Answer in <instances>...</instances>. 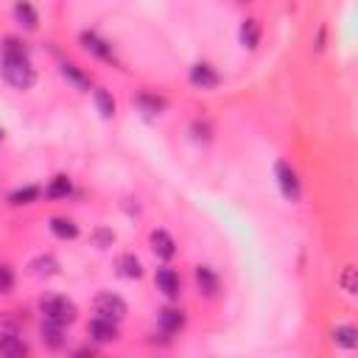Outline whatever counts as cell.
I'll return each instance as SVG.
<instances>
[{
  "mask_svg": "<svg viewBox=\"0 0 358 358\" xmlns=\"http://www.w3.org/2000/svg\"><path fill=\"white\" fill-rule=\"evenodd\" d=\"M185 322H187V316H185L182 308H171V305H165V308L157 313V324H159V330H162L165 336H176V333H182V330H185Z\"/></svg>",
  "mask_w": 358,
  "mask_h": 358,
  "instance_id": "10",
  "label": "cell"
},
{
  "mask_svg": "<svg viewBox=\"0 0 358 358\" xmlns=\"http://www.w3.org/2000/svg\"><path fill=\"white\" fill-rule=\"evenodd\" d=\"M134 103H137V109H140L143 115H148V117H157V115H162V109H165V98H159V95H154V92H140Z\"/></svg>",
  "mask_w": 358,
  "mask_h": 358,
  "instance_id": "19",
  "label": "cell"
},
{
  "mask_svg": "<svg viewBox=\"0 0 358 358\" xmlns=\"http://www.w3.org/2000/svg\"><path fill=\"white\" fill-rule=\"evenodd\" d=\"M0 50H3V78H6V84H11L14 90H31L34 81H36V70L31 64L25 42L8 36V39H3Z\"/></svg>",
  "mask_w": 358,
  "mask_h": 358,
  "instance_id": "1",
  "label": "cell"
},
{
  "mask_svg": "<svg viewBox=\"0 0 358 358\" xmlns=\"http://www.w3.org/2000/svg\"><path fill=\"white\" fill-rule=\"evenodd\" d=\"M14 288V268L8 263H0V294H8Z\"/></svg>",
  "mask_w": 358,
  "mask_h": 358,
  "instance_id": "25",
  "label": "cell"
},
{
  "mask_svg": "<svg viewBox=\"0 0 358 358\" xmlns=\"http://www.w3.org/2000/svg\"><path fill=\"white\" fill-rule=\"evenodd\" d=\"M36 199H39V187H36V185H25V187L11 190L6 201H8L11 207H25V204H34Z\"/></svg>",
  "mask_w": 358,
  "mask_h": 358,
  "instance_id": "23",
  "label": "cell"
},
{
  "mask_svg": "<svg viewBox=\"0 0 358 358\" xmlns=\"http://www.w3.org/2000/svg\"><path fill=\"white\" fill-rule=\"evenodd\" d=\"M0 145H3V129H0Z\"/></svg>",
  "mask_w": 358,
  "mask_h": 358,
  "instance_id": "29",
  "label": "cell"
},
{
  "mask_svg": "<svg viewBox=\"0 0 358 358\" xmlns=\"http://www.w3.org/2000/svg\"><path fill=\"white\" fill-rule=\"evenodd\" d=\"M115 268H117V274L126 277V280H140V277H143V263H140V257H137L134 252H123V255H117Z\"/></svg>",
  "mask_w": 358,
  "mask_h": 358,
  "instance_id": "14",
  "label": "cell"
},
{
  "mask_svg": "<svg viewBox=\"0 0 358 358\" xmlns=\"http://www.w3.org/2000/svg\"><path fill=\"white\" fill-rule=\"evenodd\" d=\"M238 3H246V0H238Z\"/></svg>",
  "mask_w": 358,
  "mask_h": 358,
  "instance_id": "30",
  "label": "cell"
},
{
  "mask_svg": "<svg viewBox=\"0 0 358 358\" xmlns=\"http://www.w3.org/2000/svg\"><path fill=\"white\" fill-rule=\"evenodd\" d=\"M0 352L8 355V358H20V355H28V344L22 341L20 333H11V336H0Z\"/></svg>",
  "mask_w": 358,
  "mask_h": 358,
  "instance_id": "21",
  "label": "cell"
},
{
  "mask_svg": "<svg viewBox=\"0 0 358 358\" xmlns=\"http://www.w3.org/2000/svg\"><path fill=\"white\" fill-rule=\"evenodd\" d=\"M190 131H193V137H196V140H210V134H213V126H210L207 120H193Z\"/></svg>",
  "mask_w": 358,
  "mask_h": 358,
  "instance_id": "26",
  "label": "cell"
},
{
  "mask_svg": "<svg viewBox=\"0 0 358 358\" xmlns=\"http://www.w3.org/2000/svg\"><path fill=\"white\" fill-rule=\"evenodd\" d=\"M333 341H336L338 347H344V350H352V347L358 344V333H355L352 324H338V327L333 330Z\"/></svg>",
  "mask_w": 358,
  "mask_h": 358,
  "instance_id": "24",
  "label": "cell"
},
{
  "mask_svg": "<svg viewBox=\"0 0 358 358\" xmlns=\"http://www.w3.org/2000/svg\"><path fill=\"white\" fill-rule=\"evenodd\" d=\"M39 336H42V344H45L48 350H62V347H64V327H62V324H56V322L42 319Z\"/></svg>",
  "mask_w": 358,
  "mask_h": 358,
  "instance_id": "15",
  "label": "cell"
},
{
  "mask_svg": "<svg viewBox=\"0 0 358 358\" xmlns=\"http://www.w3.org/2000/svg\"><path fill=\"white\" fill-rule=\"evenodd\" d=\"M274 179H277V187H280V193H282L285 201L296 204L302 199V179H299V173H296V168L291 162L277 159L274 162Z\"/></svg>",
  "mask_w": 358,
  "mask_h": 358,
  "instance_id": "3",
  "label": "cell"
},
{
  "mask_svg": "<svg viewBox=\"0 0 358 358\" xmlns=\"http://www.w3.org/2000/svg\"><path fill=\"white\" fill-rule=\"evenodd\" d=\"M341 288H344L347 294H355V268H352V266L344 268V274H341Z\"/></svg>",
  "mask_w": 358,
  "mask_h": 358,
  "instance_id": "27",
  "label": "cell"
},
{
  "mask_svg": "<svg viewBox=\"0 0 358 358\" xmlns=\"http://www.w3.org/2000/svg\"><path fill=\"white\" fill-rule=\"evenodd\" d=\"M48 227H50V232H53L59 241H76V238H78V224H76L73 218H67V215H53Z\"/></svg>",
  "mask_w": 358,
  "mask_h": 358,
  "instance_id": "17",
  "label": "cell"
},
{
  "mask_svg": "<svg viewBox=\"0 0 358 358\" xmlns=\"http://www.w3.org/2000/svg\"><path fill=\"white\" fill-rule=\"evenodd\" d=\"M14 20H17V25L25 28V31H34V28L39 25V14H36V8H34L28 0H17V3H14Z\"/></svg>",
  "mask_w": 358,
  "mask_h": 358,
  "instance_id": "16",
  "label": "cell"
},
{
  "mask_svg": "<svg viewBox=\"0 0 358 358\" xmlns=\"http://www.w3.org/2000/svg\"><path fill=\"white\" fill-rule=\"evenodd\" d=\"M73 193V182H70V176H64V173H56L50 182H48V187H45V199H50V201H62V199H67Z\"/></svg>",
  "mask_w": 358,
  "mask_h": 358,
  "instance_id": "18",
  "label": "cell"
},
{
  "mask_svg": "<svg viewBox=\"0 0 358 358\" xmlns=\"http://www.w3.org/2000/svg\"><path fill=\"white\" fill-rule=\"evenodd\" d=\"M78 42H81V48H84L90 56H95V59H101V62H109V64H120V59H117L112 42L103 39L98 31H81V34H78Z\"/></svg>",
  "mask_w": 358,
  "mask_h": 358,
  "instance_id": "4",
  "label": "cell"
},
{
  "mask_svg": "<svg viewBox=\"0 0 358 358\" xmlns=\"http://www.w3.org/2000/svg\"><path fill=\"white\" fill-rule=\"evenodd\" d=\"M112 241H115V232H112V229H98V232H95V243H98L101 249H106Z\"/></svg>",
  "mask_w": 358,
  "mask_h": 358,
  "instance_id": "28",
  "label": "cell"
},
{
  "mask_svg": "<svg viewBox=\"0 0 358 358\" xmlns=\"http://www.w3.org/2000/svg\"><path fill=\"white\" fill-rule=\"evenodd\" d=\"M87 333H90V338L95 344H112V341H117V322L95 313L90 319V324H87Z\"/></svg>",
  "mask_w": 358,
  "mask_h": 358,
  "instance_id": "7",
  "label": "cell"
},
{
  "mask_svg": "<svg viewBox=\"0 0 358 358\" xmlns=\"http://www.w3.org/2000/svg\"><path fill=\"white\" fill-rule=\"evenodd\" d=\"M39 310H42V319L56 322V324H62V327L73 324V322H76V316H78L76 302H73V299H67V296H59V294L42 296V299H39Z\"/></svg>",
  "mask_w": 358,
  "mask_h": 358,
  "instance_id": "2",
  "label": "cell"
},
{
  "mask_svg": "<svg viewBox=\"0 0 358 358\" xmlns=\"http://www.w3.org/2000/svg\"><path fill=\"white\" fill-rule=\"evenodd\" d=\"M92 308H95V313L98 316H106V319H112V322H120L123 316H126V299L120 296V294H115V291H101L98 296H95V302H92Z\"/></svg>",
  "mask_w": 358,
  "mask_h": 358,
  "instance_id": "5",
  "label": "cell"
},
{
  "mask_svg": "<svg viewBox=\"0 0 358 358\" xmlns=\"http://www.w3.org/2000/svg\"><path fill=\"white\" fill-rule=\"evenodd\" d=\"M148 241H151V249H154L157 257H162V260L176 257V241H173L171 232H165V229H154Z\"/></svg>",
  "mask_w": 358,
  "mask_h": 358,
  "instance_id": "12",
  "label": "cell"
},
{
  "mask_svg": "<svg viewBox=\"0 0 358 358\" xmlns=\"http://www.w3.org/2000/svg\"><path fill=\"white\" fill-rule=\"evenodd\" d=\"M59 73H62V78H64L67 84H73V87L81 90V92H87V90L92 87V78H90L76 62H62V64H59Z\"/></svg>",
  "mask_w": 358,
  "mask_h": 358,
  "instance_id": "11",
  "label": "cell"
},
{
  "mask_svg": "<svg viewBox=\"0 0 358 358\" xmlns=\"http://www.w3.org/2000/svg\"><path fill=\"white\" fill-rule=\"evenodd\" d=\"M92 101H95V109H98V115L101 117H115V109H117V103H115V98H112V92L109 90H103V87H98V90H92Z\"/></svg>",
  "mask_w": 358,
  "mask_h": 358,
  "instance_id": "20",
  "label": "cell"
},
{
  "mask_svg": "<svg viewBox=\"0 0 358 358\" xmlns=\"http://www.w3.org/2000/svg\"><path fill=\"white\" fill-rule=\"evenodd\" d=\"M193 277H196V288H199L201 296H207V299L218 296V291H221V277H218V271H215L213 266H196Z\"/></svg>",
  "mask_w": 358,
  "mask_h": 358,
  "instance_id": "9",
  "label": "cell"
},
{
  "mask_svg": "<svg viewBox=\"0 0 358 358\" xmlns=\"http://www.w3.org/2000/svg\"><path fill=\"white\" fill-rule=\"evenodd\" d=\"M28 268H31V274H36V277H50V274L59 271V260H56L53 255H36V257L28 263Z\"/></svg>",
  "mask_w": 358,
  "mask_h": 358,
  "instance_id": "22",
  "label": "cell"
},
{
  "mask_svg": "<svg viewBox=\"0 0 358 358\" xmlns=\"http://www.w3.org/2000/svg\"><path fill=\"white\" fill-rule=\"evenodd\" d=\"M187 81L193 90H215L221 84V76L210 62H196L187 70Z\"/></svg>",
  "mask_w": 358,
  "mask_h": 358,
  "instance_id": "6",
  "label": "cell"
},
{
  "mask_svg": "<svg viewBox=\"0 0 358 358\" xmlns=\"http://www.w3.org/2000/svg\"><path fill=\"white\" fill-rule=\"evenodd\" d=\"M154 285H157V291H159L162 296H168V299H179V294H182V280H179V274H176L171 266H159V268H157Z\"/></svg>",
  "mask_w": 358,
  "mask_h": 358,
  "instance_id": "8",
  "label": "cell"
},
{
  "mask_svg": "<svg viewBox=\"0 0 358 358\" xmlns=\"http://www.w3.org/2000/svg\"><path fill=\"white\" fill-rule=\"evenodd\" d=\"M260 36H263L260 22H257L255 17H246V20L241 22V28H238V39H241V45H243L246 50H255V48L260 45Z\"/></svg>",
  "mask_w": 358,
  "mask_h": 358,
  "instance_id": "13",
  "label": "cell"
}]
</instances>
